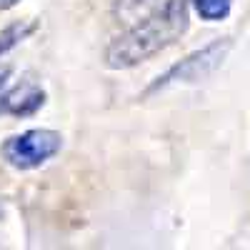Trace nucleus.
Listing matches in <instances>:
<instances>
[{"mask_svg": "<svg viewBox=\"0 0 250 250\" xmlns=\"http://www.w3.org/2000/svg\"><path fill=\"white\" fill-rule=\"evenodd\" d=\"M193 10L200 15V20L208 23H220L230 15L233 10V0H190Z\"/></svg>", "mask_w": 250, "mask_h": 250, "instance_id": "nucleus-6", "label": "nucleus"}, {"mask_svg": "<svg viewBox=\"0 0 250 250\" xmlns=\"http://www.w3.org/2000/svg\"><path fill=\"white\" fill-rule=\"evenodd\" d=\"M10 73H13L10 68H0V93H3V90L10 85V80H8V78H10Z\"/></svg>", "mask_w": 250, "mask_h": 250, "instance_id": "nucleus-8", "label": "nucleus"}, {"mask_svg": "<svg viewBox=\"0 0 250 250\" xmlns=\"http://www.w3.org/2000/svg\"><path fill=\"white\" fill-rule=\"evenodd\" d=\"M153 3H155V0H118V3H115V10H118L120 18H135L140 10L150 8Z\"/></svg>", "mask_w": 250, "mask_h": 250, "instance_id": "nucleus-7", "label": "nucleus"}, {"mask_svg": "<svg viewBox=\"0 0 250 250\" xmlns=\"http://www.w3.org/2000/svg\"><path fill=\"white\" fill-rule=\"evenodd\" d=\"M45 105V90L35 80H18L0 93V115L28 118Z\"/></svg>", "mask_w": 250, "mask_h": 250, "instance_id": "nucleus-4", "label": "nucleus"}, {"mask_svg": "<svg viewBox=\"0 0 250 250\" xmlns=\"http://www.w3.org/2000/svg\"><path fill=\"white\" fill-rule=\"evenodd\" d=\"M35 28H38L35 20H18V23H10L5 30H0V58L8 50H13L20 40H25L30 33H35Z\"/></svg>", "mask_w": 250, "mask_h": 250, "instance_id": "nucleus-5", "label": "nucleus"}, {"mask_svg": "<svg viewBox=\"0 0 250 250\" xmlns=\"http://www.w3.org/2000/svg\"><path fill=\"white\" fill-rule=\"evenodd\" d=\"M20 3V0H0V13L3 10H10V8H15Z\"/></svg>", "mask_w": 250, "mask_h": 250, "instance_id": "nucleus-9", "label": "nucleus"}, {"mask_svg": "<svg viewBox=\"0 0 250 250\" xmlns=\"http://www.w3.org/2000/svg\"><path fill=\"white\" fill-rule=\"evenodd\" d=\"M62 148V135L58 130L48 128H33L25 133L10 135L0 153L3 160L15 170H35L40 165H45L50 158H55Z\"/></svg>", "mask_w": 250, "mask_h": 250, "instance_id": "nucleus-3", "label": "nucleus"}, {"mask_svg": "<svg viewBox=\"0 0 250 250\" xmlns=\"http://www.w3.org/2000/svg\"><path fill=\"white\" fill-rule=\"evenodd\" d=\"M188 8L190 0H165L150 10L105 48V65L110 70H128L173 45L190 25Z\"/></svg>", "mask_w": 250, "mask_h": 250, "instance_id": "nucleus-1", "label": "nucleus"}, {"mask_svg": "<svg viewBox=\"0 0 250 250\" xmlns=\"http://www.w3.org/2000/svg\"><path fill=\"white\" fill-rule=\"evenodd\" d=\"M233 48V40L230 38H218L213 43H208L205 48L200 50H193L190 55H185L180 62H175L173 68H168L160 78H155L145 95H153L158 90H165V88H173V85H188V83H200L205 80L208 75H213L220 65L223 60L228 58Z\"/></svg>", "mask_w": 250, "mask_h": 250, "instance_id": "nucleus-2", "label": "nucleus"}]
</instances>
